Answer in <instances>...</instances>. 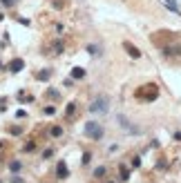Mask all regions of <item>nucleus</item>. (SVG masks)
Masks as SVG:
<instances>
[{
    "label": "nucleus",
    "instance_id": "obj_1",
    "mask_svg": "<svg viewBox=\"0 0 181 183\" xmlns=\"http://www.w3.org/2000/svg\"><path fill=\"white\" fill-rule=\"evenodd\" d=\"M85 132H87V136H94V139L103 136V130H101L96 123H87V125H85Z\"/></svg>",
    "mask_w": 181,
    "mask_h": 183
},
{
    "label": "nucleus",
    "instance_id": "obj_2",
    "mask_svg": "<svg viewBox=\"0 0 181 183\" xmlns=\"http://www.w3.org/2000/svg\"><path fill=\"white\" fill-rule=\"evenodd\" d=\"M92 112H107V100H105V98L94 100V105H92Z\"/></svg>",
    "mask_w": 181,
    "mask_h": 183
}]
</instances>
